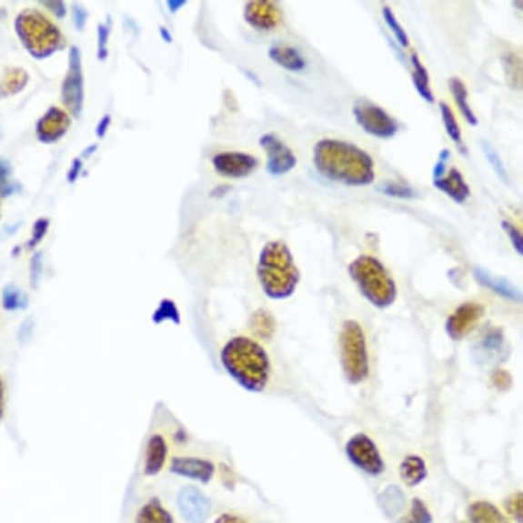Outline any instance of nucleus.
Returning a JSON list of instances; mask_svg holds the SVG:
<instances>
[{
    "label": "nucleus",
    "instance_id": "b1692460",
    "mask_svg": "<svg viewBox=\"0 0 523 523\" xmlns=\"http://www.w3.org/2000/svg\"><path fill=\"white\" fill-rule=\"evenodd\" d=\"M449 88H451L455 102H457L463 118H465L471 126H476V125L478 124V118H477L470 103H468V94L465 83H463L460 78L452 77L451 80H449Z\"/></svg>",
    "mask_w": 523,
    "mask_h": 523
},
{
    "label": "nucleus",
    "instance_id": "37998d69",
    "mask_svg": "<svg viewBox=\"0 0 523 523\" xmlns=\"http://www.w3.org/2000/svg\"><path fill=\"white\" fill-rule=\"evenodd\" d=\"M493 381H495V384L498 385L500 389H506V387L511 384V378H509L506 371H498V373L493 376Z\"/></svg>",
    "mask_w": 523,
    "mask_h": 523
},
{
    "label": "nucleus",
    "instance_id": "09e8293b",
    "mask_svg": "<svg viewBox=\"0 0 523 523\" xmlns=\"http://www.w3.org/2000/svg\"><path fill=\"white\" fill-rule=\"evenodd\" d=\"M95 150H96V146H91V147L86 148L85 153L83 154L84 158H89L95 153Z\"/></svg>",
    "mask_w": 523,
    "mask_h": 523
},
{
    "label": "nucleus",
    "instance_id": "a18cd8bd",
    "mask_svg": "<svg viewBox=\"0 0 523 523\" xmlns=\"http://www.w3.org/2000/svg\"><path fill=\"white\" fill-rule=\"evenodd\" d=\"M110 124H111V116H103L102 121H100L99 124H97L96 127L97 137H100V139H102V137L106 136V134H107L108 127H110Z\"/></svg>",
    "mask_w": 523,
    "mask_h": 523
},
{
    "label": "nucleus",
    "instance_id": "f8f14e48",
    "mask_svg": "<svg viewBox=\"0 0 523 523\" xmlns=\"http://www.w3.org/2000/svg\"><path fill=\"white\" fill-rule=\"evenodd\" d=\"M213 166L222 177L244 178L256 170L259 161L246 153H219L213 158Z\"/></svg>",
    "mask_w": 523,
    "mask_h": 523
},
{
    "label": "nucleus",
    "instance_id": "7c9ffc66",
    "mask_svg": "<svg viewBox=\"0 0 523 523\" xmlns=\"http://www.w3.org/2000/svg\"><path fill=\"white\" fill-rule=\"evenodd\" d=\"M382 17H384V21L387 23V25L389 26L392 34L397 37V43H399L402 47H410V37L406 34L405 28L400 25L397 15H395L394 12L390 10V7L385 6L384 9H382Z\"/></svg>",
    "mask_w": 523,
    "mask_h": 523
},
{
    "label": "nucleus",
    "instance_id": "a211bd4d",
    "mask_svg": "<svg viewBox=\"0 0 523 523\" xmlns=\"http://www.w3.org/2000/svg\"><path fill=\"white\" fill-rule=\"evenodd\" d=\"M474 276H476L477 281H478L481 286L487 287L490 291L498 294V297L514 300V302H519V291H518L508 280H506V278L492 275V273L482 269V267H476V269H474Z\"/></svg>",
    "mask_w": 523,
    "mask_h": 523
},
{
    "label": "nucleus",
    "instance_id": "6ab92c4d",
    "mask_svg": "<svg viewBox=\"0 0 523 523\" xmlns=\"http://www.w3.org/2000/svg\"><path fill=\"white\" fill-rule=\"evenodd\" d=\"M269 58L278 66L289 70V72H302L307 66V62L302 54L291 45H275L270 47Z\"/></svg>",
    "mask_w": 523,
    "mask_h": 523
},
{
    "label": "nucleus",
    "instance_id": "c85d7f7f",
    "mask_svg": "<svg viewBox=\"0 0 523 523\" xmlns=\"http://www.w3.org/2000/svg\"><path fill=\"white\" fill-rule=\"evenodd\" d=\"M438 106H440L441 118H443L447 135L451 137L452 142L462 146V130H460L459 124L455 118L454 111L446 102H440Z\"/></svg>",
    "mask_w": 523,
    "mask_h": 523
},
{
    "label": "nucleus",
    "instance_id": "8fccbe9b",
    "mask_svg": "<svg viewBox=\"0 0 523 523\" xmlns=\"http://www.w3.org/2000/svg\"><path fill=\"white\" fill-rule=\"evenodd\" d=\"M162 31V36L164 37H167V42H172V37L169 36V34H167L166 29H161Z\"/></svg>",
    "mask_w": 523,
    "mask_h": 523
},
{
    "label": "nucleus",
    "instance_id": "a878e982",
    "mask_svg": "<svg viewBox=\"0 0 523 523\" xmlns=\"http://www.w3.org/2000/svg\"><path fill=\"white\" fill-rule=\"evenodd\" d=\"M137 523H173L172 515L159 500H150L137 514Z\"/></svg>",
    "mask_w": 523,
    "mask_h": 523
},
{
    "label": "nucleus",
    "instance_id": "5701e85b",
    "mask_svg": "<svg viewBox=\"0 0 523 523\" xmlns=\"http://www.w3.org/2000/svg\"><path fill=\"white\" fill-rule=\"evenodd\" d=\"M468 518L471 523H508L498 507L489 501H476L468 507Z\"/></svg>",
    "mask_w": 523,
    "mask_h": 523
},
{
    "label": "nucleus",
    "instance_id": "20e7f679",
    "mask_svg": "<svg viewBox=\"0 0 523 523\" xmlns=\"http://www.w3.org/2000/svg\"><path fill=\"white\" fill-rule=\"evenodd\" d=\"M15 28L21 45L34 58L45 59L64 48V35L39 10L21 12L15 18Z\"/></svg>",
    "mask_w": 523,
    "mask_h": 523
},
{
    "label": "nucleus",
    "instance_id": "49530a36",
    "mask_svg": "<svg viewBox=\"0 0 523 523\" xmlns=\"http://www.w3.org/2000/svg\"><path fill=\"white\" fill-rule=\"evenodd\" d=\"M81 169H83V164H81L80 159H75V161L73 162L72 167H70L69 175H67V180H69V183H75V181L77 180Z\"/></svg>",
    "mask_w": 523,
    "mask_h": 523
},
{
    "label": "nucleus",
    "instance_id": "aec40b11",
    "mask_svg": "<svg viewBox=\"0 0 523 523\" xmlns=\"http://www.w3.org/2000/svg\"><path fill=\"white\" fill-rule=\"evenodd\" d=\"M167 458L166 440L161 435L153 436L148 441L146 451L145 473L147 476H156L164 468Z\"/></svg>",
    "mask_w": 523,
    "mask_h": 523
},
{
    "label": "nucleus",
    "instance_id": "393cba45",
    "mask_svg": "<svg viewBox=\"0 0 523 523\" xmlns=\"http://www.w3.org/2000/svg\"><path fill=\"white\" fill-rule=\"evenodd\" d=\"M411 65L414 67L413 80L417 92L427 102H435V95H433L432 88H430L429 73H427V67L424 66L421 59H419L418 54H411Z\"/></svg>",
    "mask_w": 523,
    "mask_h": 523
},
{
    "label": "nucleus",
    "instance_id": "f704fd0d",
    "mask_svg": "<svg viewBox=\"0 0 523 523\" xmlns=\"http://www.w3.org/2000/svg\"><path fill=\"white\" fill-rule=\"evenodd\" d=\"M48 226H50V221L47 218H40L35 222L34 230H32L31 240L28 241V248L34 249L35 246H39L42 243L43 238H45V233H47Z\"/></svg>",
    "mask_w": 523,
    "mask_h": 523
},
{
    "label": "nucleus",
    "instance_id": "423d86ee",
    "mask_svg": "<svg viewBox=\"0 0 523 523\" xmlns=\"http://www.w3.org/2000/svg\"><path fill=\"white\" fill-rule=\"evenodd\" d=\"M341 363L351 384H360L368 376V355L365 333L357 321H346L340 335Z\"/></svg>",
    "mask_w": 523,
    "mask_h": 523
},
{
    "label": "nucleus",
    "instance_id": "c9c22d12",
    "mask_svg": "<svg viewBox=\"0 0 523 523\" xmlns=\"http://www.w3.org/2000/svg\"><path fill=\"white\" fill-rule=\"evenodd\" d=\"M501 227H503L504 232L507 233V236L509 237V241H511L512 246H514L515 251L518 254H523V238L522 233L519 232L517 226L511 222L503 221L501 222Z\"/></svg>",
    "mask_w": 523,
    "mask_h": 523
},
{
    "label": "nucleus",
    "instance_id": "0eeeda50",
    "mask_svg": "<svg viewBox=\"0 0 523 523\" xmlns=\"http://www.w3.org/2000/svg\"><path fill=\"white\" fill-rule=\"evenodd\" d=\"M352 113L355 121L366 134L377 139H392L399 132V122L384 108L366 97L355 100Z\"/></svg>",
    "mask_w": 523,
    "mask_h": 523
},
{
    "label": "nucleus",
    "instance_id": "4468645a",
    "mask_svg": "<svg viewBox=\"0 0 523 523\" xmlns=\"http://www.w3.org/2000/svg\"><path fill=\"white\" fill-rule=\"evenodd\" d=\"M244 18L257 31H272L281 23V12L273 2H249L244 10Z\"/></svg>",
    "mask_w": 523,
    "mask_h": 523
},
{
    "label": "nucleus",
    "instance_id": "f03ea898",
    "mask_svg": "<svg viewBox=\"0 0 523 523\" xmlns=\"http://www.w3.org/2000/svg\"><path fill=\"white\" fill-rule=\"evenodd\" d=\"M221 362L230 377L249 392H262L269 382V357L252 338L237 336L227 341Z\"/></svg>",
    "mask_w": 523,
    "mask_h": 523
},
{
    "label": "nucleus",
    "instance_id": "c03bdc74",
    "mask_svg": "<svg viewBox=\"0 0 523 523\" xmlns=\"http://www.w3.org/2000/svg\"><path fill=\"white\" fill-rule=\"evenodd\" d=\"M5 408H6V387H5L4 377L0 376V422L4 419Z\"/></svg>",
    "mask_w": 523,
    "mask_h": 523
},
{
    "label": "nucleus",
    "instance_id": "9b49d317",
    "mask_svg": "<svg viewBox=\"0 0 523 523\" xmlns=\"http://www.w3.org/2000/svg\"><path fill=\"white\" fill-rule=\"evenodd\" d=\"M484 314V306L479 303H463L447 319V333L454 340H462L481 321Z\"/></svg>",
    "mask_w": 523,
    "mask_h": 523
},
{
    "label": "nucleus",
    "instance_id": "39448f33",
    "mask_svg": "<svg viewBox=\"0 0 523 523\" xmlns=\"http://www.w3.org/2000/svg\"><path fill=\"white\" fill-rule=\"evenodd\" d=\"M349 276L360 294L378 308L394 305L397 297V283L377 257L362 255L349 265Z\"/></svg>",
    "mask_w": 523,
    "mask_h": 523
},
{
    "label": "nucleus",
    "instance_id": "f257e3e1",
    "mask_svg": "<svg viewBox=\"0 0 523 523\" xmlns=\"http://www.w3.org/2000/svg\"><path fill=\"white\" fill-rule=\"evenodd\" d=\"M313 162L319 175L344 186H367L376 178L373 158L344 140H319L314 146Z\"/></svg>",
    "mask_w": 523,
    "mask_h": 523
},
{
    "label": "nucleus",
    "instance_id": "79ce46f5",
    "mask_svg": "<svg viewBox=\"0 0 523 523\" xmlns=\"http://www.w3.org/2000/svg\"><path fill=\"white\" fill-rule=\"evenodd\" d=\"M43 6L50 7L48 10H50L51 13H54L55 17L59 18V20H62V18L66 15V7H65V5L62 4V2H45Z\"/></svg>",
    "mask_w": 523,
    "mask_h": 523
},
{
    "label": "nucleus",
    "instance_id": "72a5a7b5",
    "mask_svg": "<svg viewBox=\"0 0 523 523\" xmlns=\"http://www.w3.org/2000/svg\"><path fill=\"white\" fill-rule=\"evenodd\" d=\"M402 523H432V515L424 501L414 498L410 515Z\"/></svg>",
    "mask_w": 523,
    "mask_h": 523
},
{
    "label": "nucleus",
    "instance_id": "cd10ccee",
    "mask_svg": "<svg viewBox=\"0 0 523 523\" xmlns=\"http://www.w3.org/2000/svg\"><path fill=\"white\" fill-rule=\"evenodd\" d=\"M405 495L397 487H389L381 495L382 508L387 515H397L405 507Z\"/></svg>",
    "mask_w": 523,
    "mask_h": 523
},
{
    "label": "nucleus",
    "instance_id": "2f4dec72",
    "mask_svg": "<svg viewBox=\"0 0 523 523\" xmlns=\"http://www.w3.org/2000/svg\"><path fill=\"white\" fill-rule=\"evenodd\" d=\"M12 170L9 162L0 158V199L18 191L17 184L12 180Z\"/></svg>",
    "mask_w": 523,
    "mask_h": 523
},
{
    "label": "nucleus",
    "instance_id": "412c9836",
    "mask_svg": "<svg viewBox=\"0 0 523 523\" xmlns=\"http://www.w3.org/2000/svg\"><path fill=\"white\" fill-rule=\"evenodd\" d=\"M28 81L29 75L26 70L21 69V67H7L0 78V99L20 94L25 88Z\"/></svg>",
    "mask_w": 523,
    "mask_h": 523
},
{
    "label": "nucleus",
    "instance_id": "9d476101",
    "mask_svg": "<svg viewBox=\"0 0 523 523\" xmlns=\"http://www.w3.org/2000/svg\"><path fill=\"white\" fill-rule=\"evenodd\" d=\"M259 145L267 151V169L270 175L284 176L297 166V158L294 151L277 135H265L260 137Z\"/></svg>",
    "mask_w": 523,
    "mask_h": 523
},
{
    "label": "nucleus",
    "instance_id": "dca6fc26",
    "mask_svg": "<svg viewBox=\"0 0 523 523\" xmlns=\"http://www.w3.org/2000/svg\"><path fill=\"white\" fill-rule=\"evenodd\" d=\"M172 471L186 478L208 482L214 474L213 463L200 458H175L172 460Z\"/></svg>",
    "mask_w": 523,
    "mask_h": 523
},
{
    "label": "nucleus",
    "instance_id": "c756f323",
    "mask_svg": "<svg viewBox=\"0 0 523 523\" xmlns=\"http://www.w3.org/2000/svg\"><path fill=\"white\" fill-rule=\"evenodd\" d=\"M482 151H484L485 158L488 159L489 162L490 166L492 169L495 170L496 175L498 177L503 181L504 184L509 183L508 173H507L506 166H504V162L501 161L500 156L496 153L495 148L490 143H488L487 140H482L481 142Z\"/></svg>",
    "mask_w": 523,
    "mask_h": 523
},
{
    "label": "nucleus",
    "instance_id": "4be33fe9",
    "mask_svg": "<svg viewBox=\"0 0 523 523\" xmlns=\"http://www.w3.org/2000/svg\"><path fill=\"white\" fill-rule=\"evenodd\" d=\"M400 477L408 487H417L427 477L424 459L418 455H408L400 465Z\"/></svg>",
    "mask_w": 523,
    "mask_h": 523
},
{
    "label": "nucleus",
    "instance_id": "6e6552de",
    "mask_svg": "<svg viewBox=\"0 0 523 523\" xmlns=\"http://www.w3.org/2000/svg\"><path fill=\"white\" fill-rule=\"evenodd\" d=\"M62 102L72 116H80L84 105V75L81 54L77 47L70 48L69 67L62 85Z\"/></svg>",
    "mask_w": 523,
    "mask_h": 523
},
{
    "label": "nucleus",
    "instance_id": "58836bf2",
    "mask_svg": "<svg viewBox=\"0 0 523 523\" xmlns=\"http://www.w3.org/2000/svg\"><path fill=\"white\" fill-rule=\"evenodd\" d=\"M449 158H451V151L444 148L440 156H438V164L433 167V180L444 177V173H446L447 170V161H449Z\"/></svg>",
    "mask_w": 523,
    "mask_h": 523
},
{
    "label": "nucleus",
    "instance_id": "ddd939ff",
    "mask_svg": "<svg viewBox=\"0 0 523 523\" xmlns=\"http://www.w3.org/2000/svg\"><path fill=\"white\" fill-rule=\"evenodd\" d=\"M69 126V114L62 108L51 107L37 122V139L45 145H53L66 135Z\"/></svg>",
    "mask_w": 523,
    "mask_h": 523
},
{
    "label": "nucleus",
    "instance_id": "f3484780",
    "mask_svg": "<svg viewBox=\"0 0 523 523\" xmlns=\"http://www.w3.org/2000/svg\"><path fill=\"white\" fill-rule=\"evenodd\" d=\"M433 183H435L436 188L440 189L458 205H463L470 197V186L466 183L465 177L457 167H452L448 176L433 180Z\"/></svg>",
    "mask_w": 523,
    "mask_h": 523
},
{
    "label": "nucleus",
    "instance_id": "bb28decb",
    "mask_svg": "<svg viewBox=\"0 0 523 523\" xmlns=\"http://www.w3.org/2000/svg\"><path fill=\"white\" fill-rule=\"evenodd\" d=\"M2 305H4L5 310L7 311L23 310L28 306V297L17 286L10 284L4 289V294H2Z\"/></svg>",
    "mask_w": 523,
    "mask_h": 523
},
{
    "label": "nucleus",
    "instance_id": "ea45409f",
    "mask_svg": "<svg viewBox=\"0 0 523 523\" xmlns=\"http://www.w3.org/2000/svg\"><path fill=\"white\" fill-rule=\"evenodd\" d=\"M86 18H88V13L80 5H73V20H75V25L77 29H84L85 26Z\"/></svg>",
    "mask_w": 523,
    "mask_h": 523
},
{
    "label": "nucleus",
    "instance_id": "2eb2a0df",
    "mask_svg": "<svg viewBox=\"0 0 523 523\" xmlns=\"http://www.w3.org/2000/svg\"><path fill=\"white\" fill-rule=\"evenodd\" d=\"M178 508L189 523H205L210 515V501L196 488L186 487L178 493Z\"/></svg>",
    "mask_w": 523,
    "mask_h": 523
},
{
    "label": "nucleus",
    "instance_id": "7ed1b4c3",
    "mask_svg": "<svg viewBox=\"0 0 523 523\" xmlns=\"http://www.w3.org/2000/svg\"><path fill=\"white\" fill-rule=\"evenodd\" d=\"M257 278L270 299L284 300L294 295L300 273L286 243L270 241L264 246L257 262Z\"/></svg>",
    "mask_w": 523,
    "mask_h": 523
},
{
    "label": "nucleus",
    "instance_id": "de8ad7c7",
    "mask_svg": "<svg viewBox=\"0 0 523 523\" xmlns=\"http://www.w3.org/2000/svg\"><path fill=\"white\" fill-rule=\"evenodd\" d=\"M216 523H246V520L241 519V518L236 517V515L224 514L216 520Z\"/></svg>",
    "mask_w": 523,
    "mask_h": 523
},
{
    "label": "nucleus",
    "instance_id": "a19ab883",
    "mask_svg": "<svg viewBox=\"0 0 523 523\" xmlns=\"http://www.w3.org/2000/svg\"><path fill=\"white\" fill-rule=\"evenodd\" d=\"M42 254L37 252L35 255L34 259H32V286H36L39 283L40 277H42Z\"/></svg>",
    "mask_w": 523,
    "mask_h": 523
},
{
    "label": "nucleus",
    "instance_id": "473e14b6",
    "mask_svg": "<svg viewBox=\"0 0 523 523\" xmlns=\"http://www.w3.org/2000/svg\"><path fill=\"white\" fill-rule=\"evenodd\" d=\"M378 189L387 196L399 197V199H416L418 196V192L416 189L403 186V184L387 183L379 186Z\"/></svg>",
    "mask_w": 523,
    "mask_h": 523
},
{
    "label": "nucleus",
    "instance_id": "4c0bfd02",
    "mask_svg": "<svg viewBox=\"0 0 523 523\" xmlns=\"http://www.w3.org/2000/svg\"><path fill=\"white\" fill-rule=\"evenodd\" d=\"M108 37H110V28H108L107 24H100L97 26V56L102 61H105L108 55Z\"/></svg>",
    "mask_w": 523,
    "mask_h": 523
},
{
    "label": "nucleus",
    "instance_id": "1a4fd4ad",
    "mask_svg": "<svg viewBox=\"0 0 523 523\" xmlns=\"http://www.w3.org/2000/svg\"><path fill=\"white\" fill-rule=\"evenodd\" d=\"M348 459L363 473L377 477L384 473L385 463L376 444L366 435H355L346 446Z\"/></svg>",
    "mask_w": 523,
    "mask_h": 523
},
{
    "label": "nucleus",
    "instance_id": "e433bc0d",
    "mask_svg": "<svg viewBox=\"0 0 523 523\" xmlns=\"http://www.w3.org/2000/svg\"><path fill=\"white\" fill-rule=\"evenodd\" d=\"M523 498L522 493L517 492L514 495L509 496L506 501V508L512 517L515 518L518 523L523 522Z\"/></svg>",
    "mask_w": 523,
    "mask_h": 523
}]
</instances>
